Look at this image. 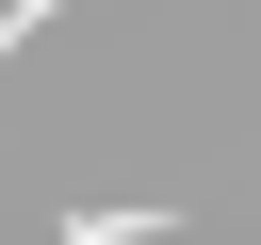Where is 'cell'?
Returning <instances> with one entry per match:
<instances>
[{
  "mask_svg": "<svg viewBox=\"0 0 261 245\" xmlns=\"http://www.w3.org/2000/svg\"><path fill=\"white\" fill-rule=\"evenodd\" d=\"M147 229H163V212H82L65 245H147Z\"/></svg>",
  "mask_w": 261,
  "mask_h": 245,
  "instance_id": "1",
  "label": "cell"
}]
</instances>
